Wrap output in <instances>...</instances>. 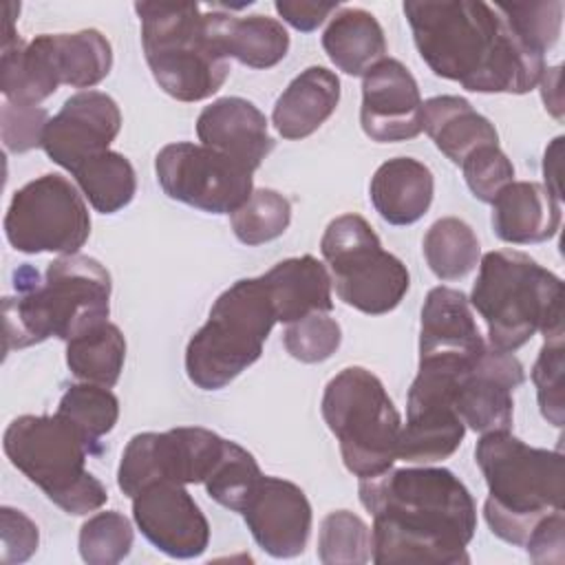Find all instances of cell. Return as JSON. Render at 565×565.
<instances>
[{"mask_svg": "<svg viewBox=\"0 0 565 565\" xmlns=\"http://www.w3.org/2000/svg\"><path fill=\"white\" fill-rule=\"evenodd\" d=\"M362 505L371 512L375 565H466L477 530V505L448 468L411 466L360 479Z\"/></svg>", "mask_w": 565, "mask_h": 565, "instance_id": "6da1fadb", "label": "cell"}, {"mask_svg": "<svg viewBox=\"0 0 565 565\" xmlns=\"http://www.w3.org/2000/svg\"><path fill=\"white\" fill-rule=\"evenodd\" d=\"M77 181V188L88 199L93 210L102 214H115L124 210L137 192V177L132 163L115 152L106 150L84 161L71 172Z\"/></svg>", "mask_w": 565, "mask_h": 565, "instance_id": "1f68e13d", "label": "cell"}, {"mask_svg": "<svg viewBox=\"0 0 565 565\" xmlns=\"http://www.w3.org/2000/svg\"><path fill=\"white\" fill-rule=\"evenodd\" d=\"M49 113L42 106H24L4 102L0 108L2 143L9 152H29L42 146V135L49 124Z\"/></svg>", "mask_w": 565, "mask_h": 565, "instance_id": "7bdbcfd3", "label": "cell"}, {"mask_svg": "<svg viewBox=\"0 0 565 565\" xmlns=\"http://www.w3.org/2000/svg\"><path fill=\"white\" fill-rule=\"evenodd\" d=\"M4 234L22 254H77L90 236L84 194L62 174H42L13 192Z\"/></svg>", "mask_w": 565, "mask_h": 565, "instance_id": "8fae6325", "label": "cell"}, {"mask_svg": "<svg viewBox=\"0 0 565 565\" xmlns=\"http://www.w3.org/2000/svg\"><path fill=\"white\" fill-rule=\"evenodd\" d=\"M60 86L44 33L31 42L20 35L2 42L0 55V90L11 104L38 106Z\"/></svg>", "mask_w": 565, "mask_h": 565, "instance_id": "f1b7e54d", "label": "cell"}, {"mask_svg": "<svg viewBox=\"0 0 565 565\" xmlns=\"http://www.w3.org/2000/svg\"><path fill=\"white\" fill-rule=\"evenodd\" d=\"M225 439L201 426H179L166 433H139L124 452L117 468V486L126 497L157 481L181 486L203 483L223 455Z\"/></svg>", "mask_w": 565, "mask_h": 565, "instance_id": "5bb4252c", "label": "cell"}, {"mask_svg": "<svg viewBox=\"0 0 565 565\" xmlns=\"http://www.w3.org/2000/svg\"><path fill=\"white\" fill-rule=\"evenodd\" d=\"M338 102V75L324 66H309L276 99L271 124L285 139H305L335 113Z\"/></svg>", "mask_w": 565, "mask_h": 565, "instance_id": "603a6c76", "label": "cell"}, {"mask_svg": "<svg viewBox=\"0 0 565 565\" xmlns=\"http://www.w3.org/2000/svg\"><path fill=\"white\" fill-rule=\"evenodd\" d=\"M486 347L468 298L452 287H433L422 307L419 358L477 360Z\"/></svg>", "mask_w": 565, "mask_h": 565, "instance_id": "44dd1931", "label": "cell"}, {"mask_svg": "<svg viewBox=\"0 0 565 565\" xmlns=\"http://www.w3.org/2000/svg\"><path fill=\"white\" fill-rule=\"evenodd\" d=\"M278 15L302 33L316 31L327 18H331L340 4L338 2H311V0H276Z\"/></svg>", "mask_w": 565, "mask_h": 565, "instance_id": "bcb514c9", "label": "cell"}, {"mask_svg": "<svg viewBox=\"0 0 565 565\" xmlns=\"http://www.w3.org/2000/svg\"><path fill=\"white\" fill-rule=\"evenodd\" d=\"M561 225V203L534 181H512L492 201V230L503 243L550 241Z\"/></svg>", "mask_w": 565, "mask_h": 565, "instance_id": "7402d4cb", "label": "cell"}, {"mask_svg": "<svg viewBox=\"0 0 565 565\" xmlns=\"http://www.w3.org/2000/svg\"><path fill=\"white\" fill-rule=\"evenodd\" d=\"M126 362V338L113 322H102L66 342V364L71 373L90 384L115 386Z\"/></svg>", "mask_w": 565, "mask_h": 565, "instance_id": "4dcf8cb0", "label": "cell"}, {"mask_svg": "<svg viewBox=\"0 0 565 565\" xmlns=\"http://www.w3.org/2000/svg\"><path fill=\"white\" fill-rule=\"evenodd\" d=\"M263 472L249 450L225 439L223 455L203 481L207 494L223 508L243 512L249 503Z\"/></svg>", "mask_w": 565, "mask_h": 565, "instance_id": "836d02e7", "label": "cell"}, {"mask_svg": "<svg viewBox=\"0 0 565 565\" xmlns=\"http://www.w3.org/2000/svg\"><path fill=\"white\" fill-rule=\"evenodd\" d=\"M488 486L483 516L494 536L523 547L536 523L563 510V452L534 448L510 430L483 433L475 448Z\"/></svg>", "mask_w": 565, "mask_h": 565, "instance_id": "277c9868", "label": "cell"}, {"mask_svg": "<svg viewBox=\"0 0 565 565\" xmlns=\"http://www.w3.org/2000/svg\"><path fill=\"white\" fill-rule=\"evenodd\" d=\"M132 539V525L121 512H97L79 530V556L88 565H115L130 554Z\"/></svg>", "mask_w": 565, "mask_h": 565, "instance_id": "74e56055", "label": "cell"}, {"mask_svg": "<svg viewBox=\"0 0 565 565\" xmlns=\"http://www.w3.org/2000/svg\"><path fill=\"white\" fill-rule=\"evenodd\" d=\"M371 527L349 510L329 512L318 532V558L324 565H362L371 561Z\"/></svg>", "mask_w": 565, "mask_h": 565, "instance_id": "8d00e7d4", "label": "cell"}, {"mask_svg": "<svg viewBox=\"0 0 565 565\" xmlns=\"http://www.w3.org/2000/svg\"><path fill=\"white\" fill-rule=\"evenodd\" d=\"M322 49L347 75L364 77L386 57V38L377 18L360 7H342L322 33Z\"/></svg>", "mask_w": 565, "mask_h": 565, "instance_id": "83f0119b", "label": "cell"}, {"mask_svg": "<svg viewBox=\"0 0 565 565\" xmlns=\"http://www.w3.org/2000/svg\"><path fill=\"white\" fill-rule=\"evenodd\" d=\"M119 128L121 113L110 95L79 90L49 119L42 135V150L53 163L73 172L95 154L110 150Z\"/></svg>", "mask_w": 565, "mask_h": 565, "instance_id": "9a60e30c", "label": "cell"}, {"mask_svg": "<svg viewBox=\"0 0 565 565\" xmlns=\"http://www.w3.org/2000/svg\"><path fill=\"white\" fill-rule=\"evenodd\" d=\"M422 126L437 150L457 166L481 146H499L494 124L459 95H437L426 99L422 104Z\"/></svg>", "mask_w": 565, "mask_h": 565, "instance_id": "484cf974", "label": "cell"}, {"mask_svg": "<svg viewBox=\"0 0 565 565\" xmlns=\"http://www.w3.org/2000/svg\"><path fill=\"white\" fill-rule=\"evenodd\" d=\"M320 411L351 475L369 479L393 468L402 417L377 375L362 366L342 369L327 382Z\"/></svg>", "mask_w": 565, "mask_h": 565, "instance_id": "9c48e42d", "label": "cell"}, {"mask_svg": "<svg viewBox=\"0 0 565 565\" xmlns=\"http://www.w3.org/2000/svg\"><path fill=\"white\" fill-rule=\"evenodd\" d=\"M13 278L18 296L2 300L7 353L51 335L71 342L108 320L110 274L90 256H57L46 267L44 280L31 265H22Z\"/></svg>", "mask_w": 565, "mask_h": 565, "instance_id": "3957f363", "label": "cell"}, {"mask_svg": "<svg viewBox=\"0 0 565 565\" xmlns=\"http://www.w3.org/2000/svg\"><path fill=\"white\" fill-rule=\"evenodd\" d=\"M525 380L521 362L494 347H486L479 360L461 375L455 391V408L475 433L510 430L514 415L512 393Z\"/></svg>", "mask_w": 565, "mask_h": 565, "instance_id": "ac0fdd59", "label": "cell"}, {"mask_svg": "<svg viewBox=\"0 0 565 565\" xmlns=\"http://www.w3.org/2000/svg\"><path fill=\"white\" fill-rule=\"evenodd\" d=\"M214 35L225 53L249 68H271L289 51V33L282 22L267 15H234L212 9Z\"/></svg>", "mask_w": 565, "mask_h": 565, "instance_id": "4316f807", "label": "cell"}, {"mask_svg": "<svg viewBox=\"0 0 565 565\" xmlns=\"http://www.w3.org/2000/svg\"><path fill=\"white\" fill-rule=\"evenodd\" d=\"M516 35L536 53L545 55L556 44L563 26V2H494Z\"/></svg>", "mask_w": 565, "mask_h": 565, "instance_id": "f35d334b", "label": "cell"}, {"mask_svg": "<svg viewBox=\"0 0 565 565\" xmlns=\"http://www.w3.org/2000/svg\"><path fill=\"white\" fill-rule=\"evenodd\" d=\"M422 104L417 79L395 57L380 60L362 77L360 124L377 143L415 139L424 130Z\"/></svg>", "mask_w": 565, "mask_h": 565, "instance_id": "e0dca14e", "label": "cell"}, {"mask_svg": "<svg viewBox=\"0 0 565 565\" xmlns=\"http://www.w3.org/2000/svg\"><path fill=\"white\" fill-rule=\"evenodd\" d=\"M60 84L73 88L97 86L113 68V49L97 29L75 33H44Z\"/></svg>", "mask_w": 565, "mask_h": 565, "instance_id": "f546056e", "label": "cell"}, {"mask_svg": "<svg viewBox=\"0 0 565 565\" xmlns=\"http://www.w3.org/2000/svg\"><path fill=\"white\" fill-rule=\"evenodd\" d=\"M468 298L488 327L490 347L514 353L532 340L563 335V280L523 252L497 249L479 258Z\"/></svg>", "mask_w": 565, "mask_h": 565, "instance_id": "5b68a950", "label": "cell"}, {"mask_svg": "<svg viewBox=\"0 0 565 565\" xmlns=\"http://www.w3.org/2000/svg\"><path fill=\"white\" fill-rule=\"evenodd\" d=\"M241 514L269 556L294 558L305 552L311 534V503L294 481L263 475Z\"/></svg>", "mask_w": 565, "mask_h": 565, "instance_id": "d6986e66", "label": "cell"}, {"mask_svg": "<svg viewBox=\"0 0 565 565\" xmlns=\"http://www.w3.org/2000/svg\"><path fill=\"white\" fill-rule=\"evenodd\" d=\"M57 413L66 417L99 452V439L110 433L119 419V399L115 393L99 384H73L60 399Z\"/></svg>", "mask_w": 565, "mask_h": 565, "instance_id": "e575fe53", "label": "cell"}, {"mask_svg": "<svg viewBox=\"0 0 565 565\" xmlns=\"http://www.w3.org/2000/svg\"><path fill=\"white\" fill-rule=\"evenodd\" d=\"M161 190L210 214L236 212L254 192V172L203 143H168L154 157Z\"/></svg>", "mask_w": 565, "mask_h": 565, "instance_id": "4fadbf2b", "label": "cell"}, {"mask_svg": "<svg viewBox=\"0 0 565 565\" xmlns=\"http://www.w3.org/2000/svg\"><path fill=\"white\" fill-rule=\"evenodd\" d=\"M561 150H563V137L552 139V143L545 148L543 154V174H545V188L561 201Z\"/></svg>", "mask_w": 565, "mask_h": 565, "instance_id": "c3c4849f", "label": "cell"}, {"mask_svg": "<svg viewBox=\"0 0 565 565\" xmlns=\"http://www.w3.org/2000/svg\"><path fill=\"white\" fill-rule=\"evenodd\" d=\"M196 137L252 172L274 150L267 117L243 97H221L205 106L196 117Z\"/></svg>", "mask_w": 565, "mask_h": 565, "instance_id": "ffe728a7", "label": "cell"}, {"mask_svg": "<svg viewBox=\"0 0 565 565\" xmlns=\"http://www.w3.org/2000/svg\"><path fill=\"white\" fill-rule=\"evenodd\" d=\"M472 364L457 360H419L417 375L406 397L397 459L428 466L448 459L466 435V424L455 408V391Z\"/></svg>", "mask_w": 565, "mask_h": 565, "instance_id": "7c38bea8", "label": "cell"}, {"mask_svg": "<svg viewBox=\"0 0 565 565\" xmlns=\"http://www.w3.org/2000/svg\"><path fill=\"white\" fill-rule=\"evenodd\" d=\"M320 252L338 298L362 313L393 311L411 287L406 265L382 249L377 234L360 214L335 216L320 238Z\"/></svg>", "mask_w": 565, "mask_h": 565, "instance_id": "30bf717a", "label": "cell"}, {"mask_svg": "<svg viewBox=\"0 0 565 565\" xmlns=\"http://www.w3.org/2000/svg\"><path fill=\"white\" fill-rule=\"evenodd\" d=\"M461 170L472 196L483 203H492L494 196L514 181V166L499 146L477 148L463 159Z\"/></svg>", "mask_w": 565, "mask_h": 565, "instance_id": "b9f144b4", "label": "cell"}, {"mask_svg": "<svg viewBox=\"0 0 565 565\" xmlns=\"http://www.w3.org/2000/svg\"><path fill=\"white\" fill-rule=\"evenodd\" d=\"M565 349L563 335L547 338L539 351V358L532 369V382L536 386V399L541 415L556 428L565 422Z\"/></svg>", "mask_w": 565, "mask_h": 565, "instance_id": "60d3db41", "label": "cell"}, {"mask_svg": "<svg viewBox=\"0 0 565 565\" xmlns=\"http://www.w3.org/2000/svg\"><path fill=\"white\" fill-rule=\"evenodd\" d=\"M141 534L170 558H196L207 550L210 523L199 503L174 481H157L132 497Z\"/></svg>", "mask_w": 565, "mask_h": 565, "instance_id": "2e32d148", "label": "cell"}, {"mask_svg": "<svg viewBox=\"0 0 565 565\" xmlns=\"http://www.w3.org/2000/svg\"><path fill=\"white\" fill-rule=\"evenodd\" d=\"M234 236L243 245H263L282 236L291 223V203L271 188H258L230 214Z\"/></svg>", "mask_w": 565, "mask_h": 565, "instance_id": "d590c367", "label": "cell"}, {"mask_svg": "<svg viewBox=\"0 0 565 565\" xmlns=\"http://www.w3.org/2000/svg\"><path fill=\"white\" fill-rule=\"evenodd\" d=\"M523 547L536 565H561L565 561V512L556 510L543 516Z\"/></svg>", "mask_w": 565, "mask_h": 565, "instance_id": "f6af8a7d", "label": "cell"}, {"mask_svg": "<svg viewBox=\"0 0 565 565\" xmlns=\"http://www.w3.org/2000/svg\"><path fill=\"white\" fill-rule=\"evenodd\" d=\"M278 322L263 276L241 278L212 305L185 347V373L201 391H218L252 366Z\"/></svg>", "mask_w": 565, "mask_h": 565, "instance_id": "ba28073f", "label": "cell"}, {"mask_svg": "<svg viewBox=\"0 0 565 565\" xmlns=\"http://www.w3.org/2000/svg\"><path fill=\"white\" fill-rule=\"evenodd\" d=\"M9 461L66 514H88L108 501L104 483L86 470L97 452L60 413L20 415L2 437Z\"/></svg>", "mask_w": 565, "mask_h": 565, "instance_id": "52a82bcc", "label": "cell"}, {"mask_svg": "<svg viewBox=\"0 0 565 565\" xmlns=\"http://www.w3.org/2000/svg\"><path fill=\"white\" fill-rule=\"evenodd\" d=\"M0 536H2L0 561L4 565L29 561L35 554L40 543L38 525L24 512L9 505L0 508Z\"/></svg>", "mask_w": 565, "mask_h": 565, "instance_id": "ee69618b", "label": "cell"}, {"mask_svg": "<svg viewBox=\"0 0 565 565\" xmlns=\"http://www.w3.org/2000/svg\"><path fill=\"white\" fill-rule=\"evenodd\" d=\"M342 342L340 324L324 311L309 313L296 322H289L282 331V344L287 353L305 364L329 360Z\"/></svg>", "mask_w": 565, "mask_h": 565, "instance_id": "ab89813d", "label": "cell"}, {"mask_svg": "<svg viewBox=\"0 0 565 565\" xmlns=\"http://www.w3.org/2000/svg\"><path fill=\"white\" fill-rule=\"evenodd\" d=\"M561 77H563V66H552L545 68L539 84H541V95L545 108L561 121L563 119V93H561Z\"/></svg>", "mask_w": 565, "mask_h": 565, "instance_id": "7dc6e473", "label": "cell"}, {"mask_svg": "<svg viewBox=\"0 0 565 565\" xmlns=\"http://www.w3.org/2000/svg\"><path fill=\"white\" fill-rule=\"evenodd\" d=\"M404 15L428 68L472 93L532 90L545 60L483 0H408Z\"/></svg>", "mask_w": 565, "mask_h": 565, "instance_id": "7a4b0ae2", "label": "cell"}, {"mask_svg": "<svg viewBox=\"0 0 565 565\" xmlns=\"http://www.w3.org/2000/svg\"><path fill=\"white\" fill-rule=\"evenodd\" d=\"M278 322H296L309 313L333 309L331 274L311 254L285 258L263 274Z\"/></svg>", "mask_w": 565, "mask_h": 565, "instance_id": "d4e9b609", "label": "cell"}, {"mask_svg": "<svg viewBox=\"0 0 565 565\" xmlns=\"http://www.w3.org/2000/svg\"><path fill=\"white\" fill-rule=\"evenodd\" d=\"M141 46L159 88L179 102L212 97L230 75L212 11L196 2H137Z\"/></svg>", "mask_w": 565, "mask_h": 565, "instance_id": "8992f818", "label": "cell"}, {"mask_svg": "<svg viewBox=\"0 0 565 565\" xmlns=\"http://www.w3.org/2000/svg\"><path fill=\"white\" fill-rule=\"evenodd\" d=\"M435 179L428 166L413 157L384 161L371 177L369 196L375 212L391 225H413L430 207Z\"/></svg>", "mask_w": 565, "mask_h": 565, "instance_id": "cb8c5ba5", "label": "cell"}, {"mask_svg": "<svg viewBox=\"0 0 565 565\" xmlns=\"http://www.w3.org/2000/svg\"><path fill=\"white\" fill-rule=\"evenodd\" d=\"M422 249L430 271L439 280H459L468 276L481 258L475 230L457 216L435 221L424 236Z\"/></svg>", "mask_w": 565, "mask_h": 565, "instance_id": "d6a6232c", "label": "cell"}]
</instances>
